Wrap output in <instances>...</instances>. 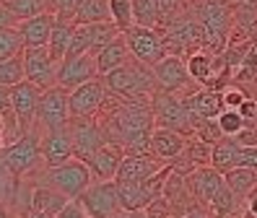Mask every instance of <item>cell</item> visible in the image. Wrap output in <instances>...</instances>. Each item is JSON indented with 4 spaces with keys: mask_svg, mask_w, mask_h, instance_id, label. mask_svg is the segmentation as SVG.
Returning <instances> with one entry per match:
<instances>
[{
    "mask_svg": "<svg viewBox=\"0 0 257 218\" xmlns=\"http://www.w3.org/2000/svg\"><path fill=\"white\" fill-rule=\"evenodd\" d=\"M166 164L154 153H125L119 161L114 182H146L164 169Z\"/></svg>",
    "mask_w": 257,
    "mask_h": 218,
    "instance_id": "obj_16",
    "label": "cell"
},
{
    "mask_svg": "<svg viewBox=\"0 0 257 218\" xmlns=\"http://www.w3.org/2000/svg\"><path fill=\"white\" fill-rule=\"evenodd\" d=\"M70 91L63 86H52L47 91H42L39 109H37V125L42 130H55V128H65L70 122Z\"/></svg>",
    "mask_w": 257,
    "mask_h": 218,
    "instance_id": "obj_8",
    "label": "cell"
},
{
    "mask_svg": "<svg viewBox=\"0 0 257 218\" xmlns=\"http://www.w3.org/2000/svg\"><path fill=\"white\" fill-rule=\"evenodd\" d=\"M192 138L205 140V143L216 146L218 140L223 138V133H221V128H218V120H200V122H195V133H192Z\"/></svg>",
    "mask_w": 257,
    "mask_h": 218,
    "instance_id": "obj_36",
    "label": "cell"
},
{
    "mask_svg": "<svg viewBox=\"0 0 257 218\" xmlns=\"http://www.w3.org/2000/svg\"><path fill=\"white\" fill-rule=\"evenodd\" d=\"M99 78V68H96V57L94 55H75V57H65L57 65V86H63L65 91H73L88 81Z\"/></svg>",
    "mask_w": 257,
    "mask_h": 218,
    "instance_id": "obj_12",
    "label": "cell"
},
{
    "mask_svg": "<svg viewBox=\"0 0 257 218\" xmlns=\"http://www.w3.org/2000/svg\"><path fill=\"white\" fill-rule=\"evenodd\" d=\"M101 81L112 96H119V99H146V96H154L159 91L154 70L148 65H143V62H138L133 55L125 65H119L112 73L101 75Z\"/></svg>",
    "mask_w": 257,
    "mask_h": 218,
    "instance_id": "obj_2",
    "label": "cell"
},
{
    "mask_svg": "<svg viewBox=\"0 0 257 218\" xmlns=\"http://www.w3.org/2000/svg\"><path fill=\"white\" fill-rule=\"evenodd\" d=\"M21 218H52V215H44V213H39V210H29V213H24Z\"/></svg>",
    "mask_w": 257,
    "mask_h": 218,
    "instance_id": "obj_48",
    "label": "cell"
},
{
    "mask_svg": "<svg viewBox=\"0 0 257 218\" xmlns=\"http://www.w3.org/2000/svg\"><path fill=\"white\" fill-rule=\"evenodd\" d=\"M0 218H3V208H0Z\"/></svg>",
    "mask_w": 257,
    "mask_h": 218,
    "instance_id": "obj_51",
    "label": "cell"
},
{
    "mask_svg": "<svg viewBox=\"0 0 257 218\" xmlns=\"http://www.w3.org/2000/svg\"><path fill=\"white\" fill-rule=\"evenodd\" d=\"M78 200L83 202L88 218H114L122 210L119 208V195H117V182L114 179L94 182Z\"/></svg>",
    "mask_w": 257,
    "mask_h": 218,
    "instance_id": "obj_9",
    "label": "cell"
},
{
    "mask_svg": "<svg viewBox=\"0 0 257 218\" xmlns=\"http://www.w3.org/2000/svg\"><path fill=\"white\" fill-rule=\"evenodd\" d=\"M234 3L231 0H190V11L195 13L203 29V50L210 55H223L229 34L234 26Z\"/></svg>",
    "mask_w": 257,
    "mask_h": 218,
    "instance_id": "obj_1",
    "label": "cell"
},
{
    "mask_svg": "<svg viewBox=\"0 0 257 218\" xmlns=\"http://www.w3.org/2000/svg\"><path fill=\"white\" fill-rule=\"evenodd\" d=\"M130 60V50H127V42H125V37L119 34L114 42H109L104 50L96 55V68H99V78L101 75H107V73H112L114 68H119V65H125V62Z\"/></svg>",
    "mask_w": 257,
    "mask_h": 218,
    "instance_id": "obj_23",
    "label": "cell"
},
{
    "mask_svg": "<svg viewBox=\"0 0 257 218\" xmlns=\"http://www.w3.org/2000/svg\"><path fill=\"white\" fill-rule=\"evenodd\" d=\"M151 106H154L156 128H166V130H174L179 135H185V138H192L195 122L187 112V104H185L182 96L166 93V91H156L154 99H151Z\"/></svg>",
    "mask_w": 257,
    "mask_h": 218,
    "instance_id": "obj_4",
    "label": "cell"
},
{
    "mask_svg": "<svg viewBox=\"0 0 257 218\" xmlns=\"http://www.w3.org/2000/svg\"><path fill=\"white\" fill-rule=\"evenodd\" d=\"M114 218H148V215H146L143 210H138V213H125V210H119Z\"/></svg>",
    "mask_w": 257,
    "mask_h": 218,
    "instance_id": "obj_46",
    "label": "cell"
},
{
    "mask_svg": "<svg viewBox=\"0 0 257 218\" xmlns=\"http://www.w3.org/2000/svg\"><path fill=\"white\" fill-rule=\"evenodd\" d=\"M143 213L148 218H172V205H169V200H166L164 195H159L143 208Z\"/></svg>",
    "mask_w": 257,
    "mask_h": 218,
    "instance_id": "obj_39",
    "label": "cell"
},
{
    "mask_svg": "<svg viewBox=\"0 0 257 218\" xmlns=\"http://www.w3.org/2000/svg\"><path fill=\"white\" fill-rule=\"evenodd\" d=\"M3 218H21L19 213H11V210H3Z\"/></svg>",
    "mask_w": 257,
    "mask_h": 218,
    "instance_id": "obj_49",
    "label": "cell"
},
{
    "mask_svg": "<svg viewBox=\"0 0 257 218\" xmlns=\"http://www.w3.org/2000/svg\"><path fill=\"white\" fill-rule=\"evenodd\" d=\"M39 99H42V88H37L34 83H29V81H21L19 86L11 88V109H13V115H16L24 133L37 128Z\"/></svg>",
    "mask_w": 257,
    "mask_h": 218,
    "instance_id": "obj_13",
    "label": "cell"
},
{
    "mask_svg": "<svg viewBox=\"0 0 257 218\" xmlns=\"http://www.w3.org/2000/svg\"><path fill=\"white\" fill-rule=\"evenodd\" d=\"M154 78H156V88L166 91V93H177V96H190L200 86L192 81V75L187 70V62L177 55H166L159 65L154 68Z\"/></svg>",
    "mask_w": 257,
    "mask_h": 218,
    "instance_id": "obj_7",
    "label": "cell"
},
{
    "mask_svg": "<svg viewBox=\"0 0 257 218\" xmlns=\"http://www.w3.org/2000/svg\"><path fill=\"white\" fill-rule=\"evenodd\" d=\"M24 70H26V81L42 91L57 86V62L52 60L47 47H29V50H24Z\"/></svg>",
    "mask_w": 257,
    "mask_h": 218,
    "instance_id": "obj_10",
    "label": "cell"
},
{
    "mask_svg": "<svg viewBox=\"0 0 257 218\" xmlns=\"http://www.w3.org/2000/svg\"><path fill=\"white\" fill-rule=\"evenodd\" d=\"M6 148H8V143H6V138H3V135H0V153H3Z\"/></svg>",
    "mask_w": 257,
    "mask_h": 218,
    "instance_id": "obj_50",
    "label": "cell"
},
{
    "mask_svg": "<svg viewBox=\"0 0 257 218\" xmlns=\"http://www.w3.org/2000/svg\"><path fill=\"white\" fill-rule=\"evenodd\" d=\"M159 8H161V26H166L190 11V0H159Z\"/></svg>",
    "mask_w": 257,
    "mask_h": 218,
    "instance_id": "obj_37",
    "label": "cell"
},
{
    "mask_svg": "<svg viewBox=\"0 0 257 218\" xmlns=\"http://www.w3.org/2000/svg\"><path fill=\"white\" fill-rule=\"evenodd\" d=\"M55 218H88V213H86V208H83L81 200H70Z\"/></svg>",
    "mask_w": 257,
    "mask_h": 218,
    "instance_id": "obj_41",
    "label": "cell"
},
{
    "mask_svg": "<svg viewBox=\"0 0 257 218\" xmlns=\"http://www.w3.org/2000/svg\"><path fill=\"white\" fill-rule=\"evenodd\" d=\"M226 184H229V190L239 197L244 200L254 187H257V169H247V166H236L231 171H226L223 174Z\"/></svg>",
    "mask_w": 257,
    "mask_h": 218,
    "instance_id": "obj_28",
    "label": "cell"
},
{
    "mask_svg": "<svg viewBox=\"0 0 257 218\" xmlns=\"http://www.w3.org/2000/svg\"><path fill=\"white\" fill-rule=\"evenodd\" d=\"M19 24H21V21L11 13V8L3 3V0H0V29H16Z\"/></svg>",
    "mask_w": 257,
    "mask_h": 218,
    "instance_id": "obj_43",
    "label": "cell"
},
{
    "mask_svg": "<svg viewBox=\"0 0 257 218\" xmlns=\"http://www.w3.org/2000/svg\"><path fill=\"white\" fill-rule=\"evenodd\" d=\"M73 21L78 26L86 24H104V21H112V13H109V0H83L75 11Z\"/></svg>",
    "mask_w": 257,
    "mask_h": 218,
    "instance_id": "obj_27",
    "label": "cell"
},
{
    "mask_svg": "<svg viewBox=\"0 0 257 218\" xmlns=\"http://www.w3.org/2000/svg\"><path fill=\"white\" fill-rule=\"evenodd\" d=\"M172 218H210V215H205L203 210H195V213H185V215H172Z\"/></svg>",
    "mask_w": 257,
    "mask_h": 218,
    "instance_id": "obj_47",
    "label": "cell"
},
{
    "mask_svg": "<svg viewBox=\"0 0 257 218\" xmlns=\"http://www.w3.org/2000/svg\"><path fill=\"white\" fill-rule=\"evenodd\" d=\"M55 21L57 16L55 13H39L34 19H26L19 24V31H21V39H24V47H47L50 37H52V29H55Z\"/></svg>",
    "mask_w": 257,
    "mask_h": 218,
    "instance_id": "obj_20",
    "label": "cell"
},
{
    "mask_svg": "<svg viewBox=\"0 0 257 218\" xmlns=\"http://www.w3.org/2000/svg\"><path fill=\"white\" fill-rule=\"evenodd\" d=\"M70 159H75V151H73V138L68 133V125L55 130H42V164L47 169H55Z\"/></svg>",
    "mask_w": 257,
    "mask_h": 218,
    "instance_id": "obj_15",
    "label": "cell"
},
{
    "mask_svg": "<svg viewBox=\"0 0 257 218\" xmlns=\"http://www.w3.org/2000/svg\"><path fill=\"white\" fill-rule=\"evenodd\" d=\"M73 34H75V21L70 19H57L55 21V29H52V37L47 42V50L52 55V60L57 62H63L68 50H70V42H73Z\"/></svg>",
    "mask_w": 257,
    "mask_h": 218,
    "instance_id": "obj_24",
    "label": "cell"
},
{
    "mask_svg": "<svg viewBox=\"0 0 257 218\" xmlns=\"http://www.w3.org/2000/svg\"><path fill=\"white\" fill-rule=\"evenodd\" d=\"M221 99H223V109H239L241 101L247 99V91L239 88V86H229L221 91Z\"/></svg>",
    "mask_w": 257,
    "mask_h": 218,
    "instance_id": "obj_40",
    "label": "cell"
},
{
    "mask_svg": "<svg viewBox=\"0 0 257 218\" xmlns=\"http://www.w3.org/2000/svg\"><path fill=\"white\" fill-rule=\"evenodd\" d=\"M0 164L16 179H21L29 171H34L42 164V128L39 125L32 128L29 133H24L16 143L0 153Z\"/></svg>",
    "mask_w": 257,
    "mask_h": 218,
    "instance_id": "obj_3",
    "label": "cell"
},
{
    "mask_svg": "<svg viewBox=\"0 0 257 218\" xmlns=\"http://www.w3.org/2000/svg\"><path fill=\"white\" fill-rule=\"evenodd\" d=\"M239 151L241 146L236 143L234 138H221L218 143L213 146V156H210V166L218 169L221 174H226V171H231L239 166Z\"/></svg>",
    "mask_w": 257,
    "mask_h": 218,
    "instance_id": "obj_25",
    "label": "cell"
},
{
    "mask_svg": "<svg viewBox=\"0 0 257 218\" xmlns=\"http://www.w3.org/2000/svg\"><path fill=\"white\" fill-rule=\"evenodd\" d=\"M21 81H26V70H24V55L19 57H11L0 62V86L13 88L19 86Z\"/></svg>",
    "mask_w": 257,
    "mask_h": 218,
    "instance_id": "obj_31",
    "label": "cell"
},
{
    "mask_svg": "<svg viewBox=\"0 0 257 218\" xmlns=\"http://www.w3.org/2000/svg\"><path fill=\"white\" fill-rule=\"evenodd\" d=\"M239 166L257 169V146H241V151H239Z\"/></svg>",
    "mask_w": 257,
    "mask_h": 218,
    "instance_id": "obj_42",
    "label": "cell"
},
{
    "mask_svg": "<svg viewBox=\"0 0 257 218\" xmlns=\"http://www.w3.org/2000/svg\"><path fill=\"white\" fill-rule=\"evenodd\" d=\"M81 3L83 0H47V8H50V13L57 16V19H70L73 21V16H75Z\"/></svg>",
    "mask_w": 257,
    "mask_h": 218,
    "instance_id": "obj_38",
    "label": "cell"
},
{
    "mask_svg": "<svg viewBox=\"0 0 257 218\" xmlns=\"http://www.w3.org/2000/svg\"><path fill=\"white\" fill-rule=\"evenodd\" d=\"M11 112V88L0 86V115Z\"/></svg>",
    "mask_w": 257,
    "mask_h": 218,
    "instance_id": "obj_44",
    "label": "cell"
},
{
    "mask_svg": "<svg viewBox=\"0 0 257 218\" xmlns=\"http://www.w3.org/2000/svg\"><path fill=\"white\" fill-rule=\"evenodd\" d=\"M68 133L73 138V151H75V159H88L94 151H99L107 140H104V133H101V125L99 120L91 115V117H70L68 122Z\"/></svg>",
    "mask_w": 257,
    "mask_h": 218,
    "instance_id": "obj_11",
    "label": "cell"
},
{
    "mask_svg": "<svg viewBox=\"0 0 257 218\" xmlns=\"http://www.w3.org/2000/svg\"><path fill=\"white\" fill-rule=\"evenodd\" d=\"M125 151L119 146H112V143H104L99 151H94L88 159H83V164L91 169V177L94 182H107V179H114L117 177V169H119V161H122Z\"/></svg>",
    "mask_w": 257,
    "mask_h": 218,
    "instance_id": "obj_18",
    "label": "cell"
},
{
    "mask_svg": "<svg viewBox=\"0 0 257 218\" xmlns=\"http://www.w3.org/2000/svg\"><path fill=\"white\" fill-rule=\"evenodd\" d=\"M3 3L11 8V13L16 16L19 21L34 19V16H39V13H50L47 0H3Z\"/></svg>",
    "mask_w": 257,
    "mask_h": 218,
    "instance_id": "obj_33",
    "label": "cell"
},
{
    "mask_svg": "<svg viewBox=\"0 0 257 218\" xmlns=\"http://www.w3.org/2000/svg\"><path fill=\"white\" fill-rule=\"evenodd\" d=\"M125 42H127V50L130 55L143 62V65H148L151 70H154L159 62L169 55V47H166L164 37L159 29H146V26H133L125 31Z\"/></svg>",
    "mask_w": 257,
    "mask_h": 218,
    "instance_id": "obj_6",
    "label": "cell"
},
{
    "mask_svg": "<svg viewBox=\"0 0 257 218\" xmlns=\"http://www.w3.org/2000/svg\"><path fill=\"white\" fill-rule=\"evenodd\" d=\"M210 218H236L239 213V197L229 190V184H223L221 190L213 195V200L208 202Z\"/></svg>",
    "mask_w": 257,
    "mask_h": 218,
    "instance_id": "obj_29",
    "label": "cell"
},
{
    "mask_svg": "<svg viewBox=\"0 0 257 218\" xmlns=\"http://www.w3.org/2000/svg\"><path fill=\"white\" fill-rule=\"evenodd\" d=\"M44 184L55 187L57 192H63L68 200H78L88 187L94 184L91 169H88L81 159H70L55 169L44 171Z\"/></svg>",
    "mask_w": 257,
    "mask_h": 218,
    "instance_id": "obj_5",
    "label": "cell"
},
{
    "mask_svg": "<svg viewBox=\"0 0 257 218\" xmlns=\"http://www.w3.org/2000/svg\"><path fill=\"white\" fill-rule=\"evenodd\" d=\"M185 62H187V70L192 75V81L198 86H203V88H208L210 81H213V73H216V55L200 50V52L190 55Z\"/></svg>",
    "mask_w": 257,
    "mask_h": 218,
    "instance_id": "obj_26",
    "label": "cell"
},
{
    "mask_svg": "<svg viewBox=\"0 0 257 218\" xmlns=\"http://www.w3.org/2000/svg\"><path fill=\"white\" fill-rule=\"evenodd\" d=\"M218 128H221L223 138H236L239 133L247 130V122L239 115V109H223L218 117Z\"/></svg>",
    "mask_w": 257,
    "mask_h": 218,
    "instance_id": "obj_35",
    "label": "cell"
},
{
    "mask_svg": "<svg viewBox=\"0 0 257 218\" xmlns=\"http://www.w3.org/2000/svg\"><path fill=\"white\" fill-rule=\"evenodd\" d=\"M68 202L70 200L63 192H57L55 187H50V184H37L34 190H32V210H39L44 215H52L55 218L60 210L68 205Z\"/></svg>",
    "mask_w": 257,
    "mask_h": 218,
    "instance_id": "obj_22",
    "label": "cell"
},
{
    "mask_svg": "<svg viewBox=\"0 0 257 218\" xmlns=\"http://www.w3.org/2000/svg\"><path fill=\"white\" fill-rule=\"evenodd\" d=\"M133 21H135V26L159 29L161 26L159 0H133Z\"/></svg>",
    "mask_w": 257,
    "mask_h": 218,
    "instance_id": "obj_30",
    "label": "cell"
},
{
    "mask_svg": "<svg viewBox=\"0 0 257 218\" xmlns=\"http://www.w3.org/2000/svg\"><path fill=\"white\" fill-rule=\"evenodd\" d=\"M24 50H26V47H24L19 26L16 29H0V62L24 55Z\"/></svg>",
    "mask_w": 257,
    "mask_h": 218,
    "instance_id": "obj_32",
    "label": "cell"
},
{
    "mask_svg": "<svg viewBox=\"0 0 257 218\" xmlns=\"http://www.w3.org/2000/svg\"><path fill=\"white\" fill-rule=\"evenodd\" d=\"M223 184H226L223 174L213 166H200V169H195L192 174H187V187H190L192 197L198 200V205H205V208Z\"/></svg>",
    "mask_w": 257,
    "mask_h": 218,
    "instance_id": "obj_17",
    "label": "cell"
},
{
    "mask_svg": "<svg viewBox=\"0 0 257 218\" xmlns=\"http://www.w3.org/2000/svg\"><path fill=\"white\" fill-rule=\"evenodd\" d=\"M187 104V112L192 117V122H200V120H218L223 112V99H221V91H210V88H198L195 93L185 96Z\"/></svg>",
    "mask_w": 257,
    "mask_h": 218,
    "instance_id": "obj_19",
    "label": "cell"
},
{
    "mask_svg": "<svg viewBox=\"0 0 257 218\" xmlns=\"http://www.w3.org/2000/svg\"><path fill=\"white\" fill-rule=\"evenodd\" d=\"M185 146H187V138L179 135L174 130H166V128H156L154 135H151V153L161 159L164 164H172L177 156L185 153Z\"/></svg>",
    "mask_w": 257,
    "mask_h": 218,
    "instance_id": "obj_21",
    "label": "cell"
},
{
    "mask_svg": "<svg viewBox=\"0 0 257 218\" xmlns=\"http://www.w3.org/2000/svg\"><path fill=\"white\" fill-rule=\"evenodd\" d=\"M244 200H247V213H249L252 218H257V187H254V190H252Z\"/></svg>",
    "mask_w": 257,
    "mask_h": 218,
    "instance_id": "obj_45",
    "label": "cell"
},
{
    "mask_svg": "<svg viewBox=\"0 0 257 218\" xmlns=\"http://www.w3.org/2000/svg\"><path fill=\"white\" fill-rule=\"evenodd\" d=\"M109 13H112V24L122 31V34L135 26V21H133V0H109Z\"/></svg>",
    "mask_w": 257,
    "mask_h": 218,
    "instance_id": "obj_34",
    "label": "cell"
},
{
    "mask_svg": "<svg viewBox=\"0 0 257 218\" xmlns=\"http://www.w3.org/2000/svg\"><path fill=\"white\" fill-rule=\"evenodd\" d=\"M109 99V91L104 86L101 78L96 81H88L78 88L70 91V117H91V115H99V109L104 106V101Z\"/></svg>",
    "mask_w": 257,
    "mask_h": 218,
    "instance_id": "obj_14",
    "label": "cell"
}]
</instances>
